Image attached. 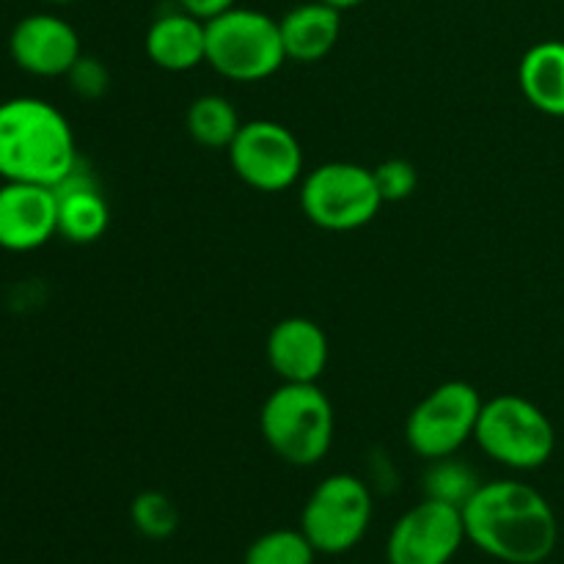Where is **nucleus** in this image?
Returning a JSON list of instances; mask_svg holds the SVG:
<instances>
[{
  "label": "nucleus",
  "mask_w": 564,
  "mask_h": 564,
  "mask_svg": "<svg viewBox=\"0 0 564 564\" xmlns=\"http://www.w3.org/2000/svg\"><path fill=\"white\" fill-rule=\"evenodd\" d=\"M259 430L286 466H317L334 444V405L317 383H281L259 411Z\"/></svg>",
  "instance_id": "7ed1b4c3"
},
{
  "label": "nucleus",
  "mask_w": 564,
  "mask_h": 564,
  "mask_svg": "<svg viewBox=\"0 0 564 564\" xmlns=\"http://www.w3.org/2000/svg\"><path fill=\"white\" fill-rule=\"evenodd\" d=\"M66 77H69L72 91L83 99H99L110 86L108 69L102 66V61L91 58V55H80Z\"/></svg>",
  "instance_id": "5701e85b"
},
{
  "label": "nucleus",
  "mask_w": 564,
  "mask_h": 564,
  "mask_svg": "<svg viewBox=\"0 0 564 564\" xmlns=\"http://www.w3.org/2000/svg\"><path fill=\"white\" fill-rule=\"evenodd\" d=\"M147 58L163 72H191L207 64V22L187 11H165L143 36Z\"/></svg>",
  "instance_id": "4468645a"
},
{
  "label": "nucleus",
  "mask_w": 564,
  "mask_h": 564,
  "mask_svg": "<svg viewBox=\"0 0 564 564\" xmlns=\"http://www.w3.org/2000/svg\"><path fill=\"white\" fill-rule=\"evenodd\" d=\"M42 3H50V6H66V3H77V0H42Z\"/></svg>",
  "instance_id": "a878e982"
},
{
  "label": "nucleus",
  "mask_w": 564,
  "mask_h": 564,
  "mask_svg": "<svg viewBox=\"0 0 564 564\" xmlns=\"http://www.w3.org/2000/svg\"><path fill=\"white\" fill-rule=\"evenodd\" d=\"M468 543L505 564H543L560 543V521L543 494L521 479H494L463 505Z\"/></svg>",
  "instance_id": "f257e3e1"
},
{
  "label": "nucleus",
  "mask_w": 564,
  "mask_h": 564,
  "mask_svg": "<svg viewBox=\"0 0 564 564\" xmlns=\"http://www.w3.org/2000/svg\"><path fill=\"white\" fill-rule=\"evenodd\" d=\"M482 397L466 380L435 386L411 411L405 422V444L424 460L455 457L477 433Z\"/></svg>",
  "instance_id": "6e6552de"
},
{
  "label": "nucleus",
  "mask_w": 564,
  "mask_h": 564,
  "mask_svg": "<svg viewBox=\"0 0 564 564\" xmlns=\"http://www.w3.org/2000/svg\"><path fill=\"white\" fill-rule=\"evenodd\" d=\"M317 549L301 529H273L248 545L242 564H314Z\"/></svg>",
  "instance_id": "6ab92c4d"
},
{
  "label": "nucleus",
  "mask_w": 564,
  "mask_h": 564,
  "mask_svg": "<svg viewBox=\"0 0 564 564\" xmlns=\"http://www.w3.org/2000/svg\"><path fill=\"white\" fill-rule=\"evenodd\" d=\"M466 538L463 510L438 499H424L391 527L386 540L389 564H449Z\"/></svg>",
  "instance_id": "9d476101"
},
{
  "label": "nucleus",
  "mask_w": 564,
  "mask_h": 564,
  "mask_svg": "<svg viewBox=\"0 0 564 564\" xmlns=\"http://www.w3.org/2000/svg\"><path fill=\"white\" fill-rule=\"evenodd\" d=\"M240 127V113L224 94H202L185 113L187 135L204 149H229Z\"/></svg>",
  "instance_id": "a211bd4d"
},
{
  "label": "nucleus",
  "mask_w": 564,
  "mask_h": 564,
  "mask_svg": "<svg viewBox=\"0 0 564 564\" xmlns=\"http://www.w3.org/2000/svg\"><path fill=\"white\" fill-rule=\"evenodd\" d=\"M55 198H58V235L66 237L69 242L86 246V242H97L99 237L108 231L110 226V209L105 196L99 193V185L94 176L83 169L80 163L75 165L66 180H61L53 187Z\"/></svg>",
  "instance_id": "2eb2a0df"
},
{
  "label": "nucleus",
  "mask_w": 564,
  "mask_h": 564,
  "mask_svg": "<svg viewBox=\"0 0 564 564\" xmlns=\"http://www.w3.org/2000/svg\"><path fill=\"white\" fill-rule=\"evenodd\" d=\"M479 479L466 463H455L452 457H444V460H433V468L427 471V479H424V490H427V499L446 501V505L460 507L466 505L474 496V490L479 488Z\"/></svg>",
  "instance_id": "412c9836"
},
{
  "label": "nucleus",
  "mask_w": 564,
  "mask_h": 564,
  "mask_svg": "<svg viewBox=\"0 0 564 564\" xmlns=\"http://www.w3.org/2000/svg\"><path fill=\"white\" fill-rule=\"evenodd\" d=\"M323 3L334 6V9H339V11H347V9H358V6L367 3V0H323Z\"/></svg>",
  "instance_id": "393cba45"
},
{
  "label": "nucleus",
  "mask_w": 564,
  "mask_h": 564,
  "mask_svg": "<svg viewBox=\"0 0 564 564\" xmlns=\"http://www.w3.org/2000/svg\"><path fill=\"white\" fill-rule=\"evenodd\" d=\"M372 512V490L364 479L352 474H330L308 496L301 512V532L317 554L339 556L367 538Z\"/></svg>",
  "instance_id": "0eeeda50"
},
{
  "label": "nucleus",
  "mask_w": 564,
  "mask_h": 564,
  "mask_svg": "<svg viewBox=\"0 0 564 564\" xmlns=\"http://www.w3.org/2000/svg\"><path fill=\"white\" fill-rule=\"evenodd\" d=\"M518 86L534 110L564 119V42L549 39L523 53Z\"/></svg>",
  "instance_id": "f3484780"
},
{
  "label": "nucleus",
  "mask_w": 564,
  "mask_h": 564,
  "mask_svg": "<svg viewBox=\"0 0 564 564\" xmlns=\"http://www.w3.org/2000/svg\"><path fill=\"white\" fill-rule=\"evenodd\" d=\"M9 55L33 77H66L83 55V47L72 22L50 11H36L11 28Z\"/></svg>",
  "instance_id": "9b49d317"
},
{
  "label": "nucleus",
  "mask_w": 564,
  "mask_h": 564,
  "mask_svg": "<svg viewBox=\"0 0 564 564\" xmlns=\"http://www.w3.org/2000/svg\"><path fill=\"white\" fill-rule=\"evenodd\" d=\"M372 174H375V185H378L383 204L405 202V198H411V193L416 191L419 185L416 165H413L411 160H402V158L383 160L380 165H375Z\"/></svg>",
  "instance_id": "4be33fe9"
},
{
  "label": "nucleus",
  "mask_w": 564,
  "mask_h": 564,
  "mask_svg": "<svg viewBox=\"0 0 564 564\" xmlns=\"http://www.w3.org/2000/svg\"><path fill=\"white\" fill-rule=\"evenodd\" d=\"M268 364L281 383H317L328 367V336L314 319L286 317L268 334Z\"/></svg>",
  "instance_id": "ddd939ff"
},
{
  "label": "nucleus",
  "mask_w": 564,
  "mask_h": 564,
  "mask_svg": "<svg viewBox=\"0 0 564 564\" xmlns=\"http://www.w3.org/2000/svg\"><path fill=\"white\" fill-rule=\"evenodd\" d=\"M130 521L147 540H169L180 529V510L163 490H143L132 499Z\"/></svg>",
  "instance_id": "aec40b11"
},
{
  "label": "nucleus",
  "mask_w": 564,
  "mask_h": 564,
  "mask_svg": "<svg viewBox=\"0 0 564 564\" xmlns=\"http://www.w3.org/2000/svg\"><path fill=\"white\" fill-rule=\"evenodd\" d=\"M77 163L75 132L55 105L39 97L0 102V180L55 187Z\"/></svg>",
  "instance_id": "f03ea898"
},
{
  "label": "nucleus",
  "mask_w": 564,
  "mask_h": 564,
  "mask_svg": "<svg viewBox=\"0 0 564 564\" xmlns=\"http://www.w3.org/2000/svg\"><path fill=\"white\" fill-rule=\"evenodd\" d=\"M237 0H180V9L187 11V14L198 17V20L209 22L215 20L218 14H224V11L235 9Z\"/></svg>",
  "instance_id": "b1692460"
},
{
  "label": "nucleus",
  "mask_w": 564,
  "mask_h": 564,
  "mask_svg": "<svg viewBox=\"0 0 564 564\" xmlns=\"http://www.w3.org/2000/svg\"><path fill=\"white\" fill-rule=\"evenodd\" d=\"M383 207L372 169L358 163H323L303 174L301 209L317 229L356 231L372 224Z\"/></svg>",
  "instance_id": "423d86ee"
},
{
  "label": "nucleus",
  "mask_w": 564,
  "mask_h": 564,
  "mask_svg": "<svg viewBox=\"0 0 564 564\" xmlns=\"http://www.w3.org/2000/svg\"><path fill=\"white\" fill-rule=\"evenodd\" d=\"M58 235V198L53 187L31 182L0 185V248L28 253Z\"/></svg>",
  "instance_id": "f8f14e48"
},
{
  "label": "nucleus",
  "mask_w": 564,
  "mask_h": 564,
  "mask_svg": "<svg viewBox=\"0 0 564 564\" xmlns=\"http://www.w3.org/2000/svg\"><path fill=\"white\" fill-rule=\"evenodd\" d=\"M279 20L257 9L224 11L207 22V64L235 83H262L284 66Z\"/></svg>",
  "instance_id": "20e7f679"
},
{
  "label": "nucleus",
  "mask_w": 564,
  "mask_h": 564,
  "mask_svg": "<svg viewBox=\"0 0 564 564\" xmlns=\"http://www.w3.org/2000/svg\"><path fill=\"white\" fill-rule=\"evenodd\" d=\"M474 441L499 466L512 471H534L554 457L556 430L549 413L532 400L501 394L482 402Z\"/></svg>",
  "instance_id": "39448f33"
},
{
  "label": "nucleus",
  "mask_w": 564,
  "mask_h": 564,
  "mask_svg": "<svg viewBox=\"0 0 564 564\" xmlns=\"http://www.w3.org/2000/svg\"><path fill=\"white\" fill-rule=\"evenodd\" d=\"M226 152L237 180L259 193L290 191L303 180L301 141L281 121H242Z\"/></svg>",
  "instance_id": "1a4fd4ad"
},
{
  "label": "nucleus",
  "mask_w": 564,
  "mask_h": 564,
  "mask_svg": "<svg viewBox=\"0 0 564 564\" xmlns=\"http://www.w3.org/2000/svg\"><path fill=\"white\" fill-rule=\"evenodd\" d=\"M286 61L317 64L334 53L341 36V11L323 0L297 3L279 20Z\"/></svg>",
  "instance_id": "dca6fc26"
}]
</instances>
